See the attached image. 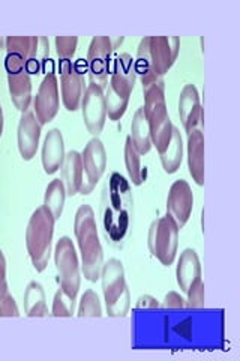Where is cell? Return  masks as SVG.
<instances>
[{"instance_id":"1","label":"cell","mask_w":240,"mask_h":361,"mask_svg":"<svg viewBox=\"0 0 240 361\" xmlns=\"http://www.w3.org/2000/svg\"><path fill=\"white\" fill-rule=\"evenodd\" d=\"M134 212L131 185L123 175L114 172L102 188L101 229L106 241L122 248L127 241Z\"/></svg>"},{"instance_id":"2","label":"cell","mask_w":240,"mask_h":361,"mask_svg":"<svg viewBox=\"0 0 240 361\" xmlns=\"http://www.w3.org/2000/svg\"><path fill=\"white\" fill-rule=\"evenodd\" d=\"M179 47L177 37H146L140 41L135 71L141 78L143 89L163 80L177 58Z\"/></svg>"},{"instance_id":"3","label":"cell","mask_w":240,"mask_h":361,"mask_svg":"<svg viewBox=\"0 0 240 361\" xmlns=\"http://www.w3.org/2000/svg\"><path fill=\"white\" fill-rule=\"evenodd\" d=\"M74 231L80 253H82L83 274L89 281H96L101 277V269L104 265V252H102V245L98 238L95 214L89 205L78 208Z\"/></svg>"},{"instance_id":"4","label":"cell","mask_w":240,"mask_h":361,"mask_svg":"<svg viewBox=\"0 0 240 361\" xmlns=\"http://www.w3.org/2000/svg\"><path fill=\"white\" fill-rule=\"evenodd\" d=\"M144 92V115L151 131L152 145L156 146L158 152L161 154L171 140L173 134V123L168 116L165 103V85L164 80H159L143 89Z\"/></svg>"},{"instance_id":"5","label":"cell","mask_w":240,"mask_h":361,"mask_svg":"<svg viewBox=\"0 0 240 361\" xmlns=\"http://www.w3.org/2000/svg\"><path fill=\"white\" fill-rule=\"evenodd\" d=\"M54 217L47 207H41L32 214L26 231V245L32 264L38 273L49 265L51 255V240L54 232Z\"/></svg>"},{"instance_id":"6","label":"cell","mask_w":240,"mask_h":361,"mask_svg":"<svg viewBox=\"0 0 240 361\" xmlns=\"http://www.w3.org/2000/svg\"><path fill=\"white\" fill-rule=\"evenodd\" d=\"M101 277L108 316L113 318L127 316L131 307V295L127 280H125L123 264L119 259H110L107 264L102 265Z\"/></svg>"},{"instance_id":"7","label":"cell","mask_w":240,"mask_h":361,"mask_svg":"<svg viewBox=\"0 0 240 361\" xmlns=\"http://www.w3.org/2000/svg\"><path fill=\"white\" fill-rule=\"evenodd\" d=\"M147 244L151 253L163 265L170 267L175 262L179 245V226L168 214L151 224Z\"/></svg>"},{"instance_id":"8","label":"cell","mask_w":240,"mask_h":361,"mask_svg":"<svg viewBox=\"0 0 240 361\" xmlns=\"http://www.w3.org/2000/svg\"><path fill=\"white\" fill-rule=\"evenodd\" d=\"M54 262L57 273H59L61 289L68 297L75 301L80 289V267L75 247L68 236H62L57 241L54 250Z\"/></svg>"},{"instance_id":"9","label":"cell","mask_w":240,"mask_h":361,"mask_svg":"<svg viewBox=\"0 0 240 361\" xmlns=\"http://www.w3.org/2000/svg\"><path fill=\"white\" fill-rule=\"evenodd\" d=\"M83 161V183L80 187V193L89 195L96 187L98 180L106 172L107 166V152L104 145L98 139L94 137L90 140L82 154Z\"/></svg>"},{"instance_id":"10","label":"cell","mask_w":240,"mask_h":361,"mask_svg":"<svg viewBox=\"0 0 240 361\" xmlns=\"http://www.w3.org/2000/svg\"><path fill=\"white\" fill-rule=\"evenodd\" d=\"M113 53V45L108 37H95L90 42L87 54V68L90 82L104 90L108 86V70L110 56Z\"/></svg>"},{"instance_id":"11","label":"cell","mask_w":240,"mask_h":361,"mask_svg":"<svg viewBox=\"0 0 240 361\" xmlns=\"http://www.w3.org/2000/svg\"><path fill=\"white\" fill-rule=\"evenodd\" d=\"M82 107H83V119L89 133L98 135L102 131V128H104L106 119H107L104 90H102L99 86L90 83L84 92Z\"/></svg>"},{"instance_id":"12","label":"cell","mask_w":240,"mask_h":361,"mask_svg":"<svg viewBox=\"0 0 240 361\" xmlns=\"http://www.w3.org/2000/svg\"><path fill=\"white\" fill-rule=\"evenodd\" d=\"M61 85H62V99L65 107L70 111H75L82 103L84 92V80L80 73L78 66L71 59H61Z\"/></svg>"},{"instance_id":"13","label":"cell","mask_w":240,"mask_h":361,"mask_svg":"<svg viewBox=\"0 0 240 361\" xmlns=\"http://www.w3.org/2000/svg\"><path fill=\"white\" fill-rule=\"evenodd\" d=\"M194 207V195L185 179H177L170 187L167 197V214L176 221L179 229L184 228L191 217Z\"/></svg>"},{"instance_id":"14","label":"cell","mask_w":240,"mask_h":361,"mask_svg":"<svg viewBox=\"0 0 240 361\" xmlns=\"http://www.w3.org/2000/svg\"><path fill=\"white\" fill-rule=\"evenodd\" d=\"M59 111V85L54 73H49L44 77L35 98V116L41 126L54 119Z\"/></svg>"},{"instance_id":"15","label":"cell","mask_w":240,"mask_h":361,"mask_svg":"<svg viewBox=\"0 0 240 361\" xmlns=\"http://www.w3.org/2000/svg\"><path fill=\"white\" fill-rule=\"evenodd\" d=\"M135 80H137V71H135V61L132 59V56L128 53L118 56L113 63L111 80L108 85L113 89V92L125 99H130Z\"/></svg>"},{"instance_id":"16","label":"cell","mask_w":240,"mask_h":361,"mask_svg":"<svg viewBox=\"0 0 240 361\" xmlns=\"http://www.w3.org/2000/svg\"><path fill=\"white\" fill-rule=\"evenodd\" d=\"M179 115L187 133L203 130V109L198 90L194 85H185L179 97Z\"/></svg>"},{"instance_id":"17","label":"cell","mask_w":240,"mask_h":361,"mask_svg":"<svg viewBox=\"0 0 240 361\" xmlns=\"http://www.w3.org/2000/svg\"><path fill=\"white\" fill-rule=\"evenodd\" d=\"M41 137V123L38 122L35 111H23L18 123V149L25 160H32L38 151Z\"/></svg>"},{"instance_id":"18","label":"cell","mask_w":240,"mask_h":361,"mask_svg":"<svg viewBox=\"0 0 240 361\" xmlns=\"http://www.w3.org/2000/svg\"><path fill=\"white\" fill-rule=\"evenodd\" d=\"M65 160V145L61 130L53 128L45 135L42 146V166L45 173H54Z\"/></svg>"},{"instance_id":"19","label":"cell","mask_w":240,"mask_h":361,"mask_svg":"<svg viewBox=\"0 0 240 361\" xmlns=\"http://www.w3.org/2000/svg\"><path fill=\"white\" fill-rule=\"evenodd\" d=\"M188 169L198 185L204 184V135L203 130L188 134Z\"/></svg>"},{"instance_id":"20","label":"cell","mask_w":240,"mask_h":361,"mask_svg":"<svg viewBox=\"0 0 240 361\" xmlns=\"http://www.w3.org/2000/svg\"><path fill=\"white\" fill-rule=\"evenodd\" d=\"M62 180L66 188V195L75 196L80 193V187L83 183V161L82 154L71 151L65 155L62 163Z\"/></svg>"},{"instance_id":"21","label":"cell","mask_w":240,"mask_h":361,"mask_svg":"<svg viewBox=\"0 0 240 361\" xmlns=\"http://www.w3.org/2000/svg\"><path fill=\"white\" fill-rule=\"evenodd\" d=\"M176 277H177V285L184 292H187L194 281H196L198 277H201L200 259L194 248H187V250H184V253L180 255L177 269H176Z\"/></svg>"},{"instance_id":"22","label":"cell","mask_w":240,"mask_h":361,"mask_svg":"<svg viewBox=\"0 0 240 361\" xmlns=\"http://www.w3.org/2000/svg\"><path fill=\"white\" fill-rule=\"evenodd\" d=\"M8 85L11 99L20 111L29 110L32 101V80L26 71L8 74Z\"/></svg>"},{"instance_id":"23","label":"cell","mask_w":240,"mask_h":361,"mask_svg":"<svg viewBox=\"0 0 240 361\" xmlns=\"http://www.w3.org/2000/svg\"><path fill=\"white\" fill-rule=\"evenodd\" d=\"M131 140L135 151L140 155L147 154L151 151L152 140H151V131H149V123L144 115V109L140 107L135 111V115L131 122Z\"/></svg>"},{"instance_id":"24","label":"cell","mask_w":240,"mask_h":361,"mask_svg":"<svg viewBox=\"0 0 240 361\" xmlns=\"http://www.w3.org/2000/svg\"><path fill=\"white\" fill-rule=\"evenodd\" d=\"M159 155H161V163L167 173L177 172V169L180 167V163H182V158H184V142H182L179 128L173 127L171 140L167 145V148Z\"/></svg>"},{"instance_id":"25","label":"cell","mask_w":240,"mask_h":361,"mask_svg":"<svg viewBox=\"0 0 240 361\" xmlns=\"http://www.w3.org/2000/svg\"><path fill=\"white\" fill-rule=\"evenodd\" d=\"M25 310L30 318H35V316L37 318H41V316L49 314L47 302H45V292L38 281H30L26 288Z\"/></svg>"},{"instance_id":"26","label":"cell","mask_w":240,"mask_h":361,"mask_svg":"<svg viewBox=\"0 0 240 361\" xmlns=\"http://www.w3.org/2000/svg\"><path fill=\"white\" fill-rule=\"evenodd\" d=\"M39 37H8L5 49L8 53L20 56L26 63L38 58Z\"/></svg>"},{"instance_id":"27","label":"cell","mask_w":240,"mask_h":361,"mask_svg":"<svg viewBox=\"0 0 240 361\" xmlns=\"http://www.w3.org/2000/svg\"><path fill=\"white\" fill-rule=\"evenodd\" d=\"M18 307L14 297L9 293L6 283V261L4 252L0 250V318L8 316V318H17Z\"/></svg>"},{"instance_id":"28","label":"cell","mask_w":240,"mask_h":361,"mask_svg":"<svg viewBox=\"0 0 240 361\" xmlns=\"http://www.w3.org/2000/svg\"><path fill=\"white\" fill-rule=\"evenodd\" d=\"M65 199H66V188L62 179H54L49 184L47 190H45V199H44V207H47L54 220H59L62 212H63V205H65Z\"/></svg>"},{"instance_id":"29","label":"cell","mask_w":240,"mask_h":361,"mask_svg":"<svg viewBox=\"0 0 240 361\" xmlns=\"http://www.w3.org/2000/svg\"><path fill=\"white\" fill-rule=\"evenodd\" d=\"M125 164H127V171L132 184L141 185L143 180L146 179V172L141 169L140 154L135 151L130 135L127 137V145H125Z\"/></svg>"},{"instance_id":"30","label":"cell","mask_w":240,"mask_h":361,"mask_svg":"<svg viewBox=\"0 0 240 361\" xmlns=\"http://www.w3.org/2000/svg\"><path fill=\"white\" fill-rule=\"evenodd\" d=\"M104 98H106V109L108 113V118L111 121H119L125 115V111H127L130 99H125L114 94L110 86L106 87Z\"/></svg>"},{"instance_id":"31","label":"cell","mask_w":240,"mask_h":361,"mask_svg":"<svg viewBox=\"0 0 240 361\" xmlns=\"http://www.w3.org/2000/svg\"><path fill=\"white\" fill-rule=\"evenodd\" d=\"M101 314H102V307H101V301H99L98 293L92 289L86 290L84 295L82 297V301H80L78 316L80 318H86V316L99 318Z\"/></svg>"},{"instance_id":"32","label":"cell","mask_w":240,"mask_h":361,"mask_svg":"<svg viewBox=\"0 0 240 361\" xmlns=\"http://www.w3.org/2000/svg\"><path fill=\"white\" fill-rule=\"evenodd\" d=\"M74 309H75V301L68 297L62 289L57 290L54 295V301H53L51 314L53 316H72Z\"/></svg>"},{"instance_id":"33","label":"cell","mask_w":240,"mask_h":361,"mask_svg":"<svg viewBox=\"0 0 240 361\" xmlns=\"http://www.w3.org/2000/svg\"><path fill=\"white\" fill-rule=\"evenodd\" d=\"M188 302L187 306L191 309H200L204 306V283L201 277H198L194 283L188 288Z\"/></svg>"},{"instance_id":"34","label":"cell","mask_w":240,"mask_h":361,"mask_svg":"<svg viewBox=\"0 0 240 361\" xmlns=\"http://www.w3.org/2000/svg\"><path fill=\"white\" fill-rule=\"evenodd\" d=\"M77 37H56V49L61 59H71L77 49Z\"/></svg>"},{"instance_id":"35","label":"cell","mask_w":240,"mask_h":361,"mask_svg":"<svg viewBox=\"0 0 240 361\" xmlns=\"http://www.w3.org/2000/svg\"><path fill=\"white\" fill-rule=\"evenodd\" d=\"M187 306L185 300L177 292H168L164 298V307L168 309H184Z\"/></svg>"},{"instance_id":"36","label":"cell","mask_w":240,"mask_h":361,"mask_svg":"<svg viewBox=\"0 0 240 361\" xmlns=\"http://www.w3.org/2000/svg\"><path fill=\"white\" fill-rule=\"evenodd\" d=\"M49 53H50V44H49V39L45 37H39V42H38V63L41 65L42 68V63L44 61L49 58Z\"/></svg>"},{"instance_id":"37","label":"cell","mask_w":240,"mask_h":361,"mask_svg":"<svg viewBox=\"0 0 240 361\" xmlns=\"http://www.w3.org/2000/svg\"><path fill=\"white\" fill-rule=\"evenodd\" d=\"M135 307H139V309H147V307L155 309L156 307L158 309V307H161V302L151 295H141L139 300H137Z\"/></svg>"},{"instance_id":"38","label":"cell","mask_w":240,"mask_h":361,"mask_svg":"<svg viewBox=\"0 0 240 361\" xmlns=\"http://www.w3.org/2000/svg\"><path fill=\"white\" fill-rule=\"evenodd\" d=\"M2 131H4V111H2V107H0V135H2Z\"/></svg>"}]
</instances>
